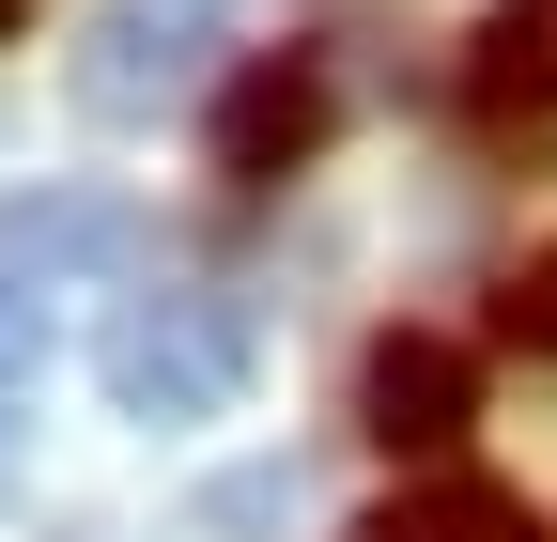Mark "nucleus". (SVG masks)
Returning a JSON list of instances; mask_svg holds the SVG:
<instances>
[{
    "label": "nucleus",
    "mask_w": 557,
    "mask_h": 542,
    "mask_svg": "<svg viewBox=\"0 0 557 542\" xmlns=\"http://www.w3.org/2000/svg\"><path fill=\"white\" fill-rule=\"evenodd\" d=\"M496 325H511L527 357H557V248H542V263H511V310H496Z\"/></svg>",
    "instance_id": "9d476101"
},
{
    "label": "nucleus",
    "mask_w": 557,
    "mask_h": 542,
    "mask_svg": "<svg viewBox=\"0 0 557 542\" xmlns=\"http://www.w3.org/2000/svg\"><path fill=\"white\" fill-rule=\"evenodd\" d=\"M387 542H542V527H527V496H496V481H434V496L387 512Z\"/></svg>",
    "instance_id": "6e6552de"
},
{
    "label": "nucleus",
    "mask_w": 557,
    "mask_h": 542,
    "mask_svg": "<svg viewBox=\"0 0 557 542\" xmlns=\"http://www.w3.org/2000/svg\"><path fill=\"white\" fill-rule=\"evenodd\" d=\"M94 387L124 403L139 434H186V419H233L248 403V325L218 295H124L109 342H94Z\"/></svg>",
    "instance_id": "f257e3e1"
},
{
    "label": "nucleus",
    "mask_w": 557,
    "mask_h": 542,
    "mask_svg": "<svg viewBox=\"0 0 557 542\" xmlns=\"http://www.w3.org/2000/svg\"><path fill=\"white\" fill-rule=\"evenodd\" d=\"M186 527H201V542H295V527H310V465H295V449H263V465H218Z\"/></svg>",
    "instance_id": "423d86ee"
},
{
    "label": "nucleus",
    "mask_w": 557,
    "mask_h": 542,
    "mask_svg": "<svg viewBox=\"0 0 557 542\" xmlns=\"http://www.w3.org/2000/svg\"><path fill=\"white\" fill-rule=\"evenodd\" d=\"M16 16H32V0H0V32H16Z\"/></svg>",
    "instance_id": "f8f14e48"
},
{
    "label": "nucleus",
    "mask_w": 557,
    "mask_h": 542,
    "mask_svg": "<svg viewBox=\"0 0 557 542\" xmlns=\"http://www.w3.org/2000/svg\"><path fill=\"white\" fill-rule=\"evenodd\" d=\"M465 94L496 109V124H557V16H496L465 62Z\"/></svg>",
    "instance_id": "0eeeda50"
},
{
    "label": "nucleus",
    "mask_w": 557,
    "mask_h": 542,
    "mask_svg": "<svg viewBox=\"0 0 557 542\" xmlns=\"http://www.w3.org/2000/svg\"><path fill=\"white\" fill-rule=\"evenodd\" d=\"M310 140H325V62H295V47H263L248 78L218 94V171H233V186H278V171H295Z\"/></svg>",
    "instance_id": "39448f33"
},
{
    "label": "nucleus",
    "mask_w": 557,
    "mask_h": 542,
    "mask_svg": "<svg viewBox=\"0 0 557 542\" xmlns=\"http://www.w3.org/2000/svg\"><path fill=\"white\" fill-rule=\"evenodd\" d=\"M0 481H16V403H0Z\"/></svg>",
    "instance_id": "9b49d317"
},
{
    "label": "nucleus",
    "mask_w": 557,
    "mask_h": 542,
    "mask_svg": "<svg viewBox=\"0 0 557 542\" xmlns=\"http://www.w3.org/2000/svg\"><path fill=\"white\" fill-rule=\"evenodd\" d=\"M465 403H480V372H465V342H434V325H387L372 342V372H357V419L387 434V449H465Z\"/></svg>",
    "instance_id": "20e7f679"
},
{
    "label": "nucleus",
    "mask_w": 557,
    "mask_h": 542,
    "mask_svg": "<svg viewBox=\"0 0 557 542\" xmlns=\"http://www.w3.org/2000/svg\"><path fill=\"white\" fill-rule=\"evenodd\" d=\"M139 263V201L124 186H16L0 201V280L62 295V280H124Z\"/></svg>",
    "instance_id": "7ed1b4c3"
},
{
    "label": "nucleus",
    "mask_w": 557,
    "mask_h": 542,
    "mask_svg": "<svg viewBox=\"0 0 557 542\" xmlns=\"http://www.w3.org/2000/svg\"><path fill=\"white\" fill-rule=\"evenodd\" d=\"M248 0H94L78 62H62V94H78V124H171L201 78H218Z\"/></svg>",
    "instance_id": "f03ea898"
},
{
    "label": "nucleus",
    "mask_w": 557,
    "mask_h": 542,
    "mask_svg": "<svg viewBox=\"0 0 557 542\" xmlns=\"http://www.w3.org/2000/svg\"><path fill=\"white\" fill-rule=\"evenodd\" d=\"M32 372H47V310L0 280V403H32Z\"/></svg>",
    "instance_id": "1a4fd4ad"
}]
</instances>
